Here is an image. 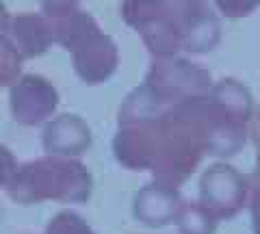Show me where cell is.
Masks as SVG:
<instances>
[{"mask_svg":"<svg viewBox=\"0 0 260 234\" xmlns=\"http://www.w3.org/2000/svg\"><path fill=\"white\" fill-rule=\"evenodd\" d=\"M215 5L225 18H243L256 9L260 0H215Z\"/></svg>","mask_w":260,"mask_h":234,"instance_id":"obj_3","label":"cell"},{"mask_svg":"<svg viewBox=\"0 0 260 234\" xmlns=\"http://www.w3.org/2000/svg\"><path fill=\"white\" fill-rule=\"evenodd\" d=\"M247 199L245 178L230 165H213L200 184V204L215 219H230L239 215Z\"/></svg>","mask_w":260,"mask_h":234,"instance_id":"obj_1","label":"cell"},{"mask_svg":"<svg viewBox=\"0 0 260 234\" xmlns=\"http://www.w3.org/2000/svg\"><path fill=\"white\" fill-rule=\"evenodd\" d=\"M172 3H182V0H172Z\"/></svg>","mask_w":260,"mask_h":234,"instance_id":"obj_7","label":"cell"},{"mask_svg":"<svg viewBox=\"0 0 260 234\" xmlns=\"http://www.w3.org/2000/svg\"><path fill=\"white\" fill-rule=\"evenodd\" d=\"M254 130H256V137H258V141H260V113H258V117H256V126H254Z\"/></svg>","mask_w":260,"mask_h":234,"instance_id":"obj_5","label":"cell"},{"mask_svg":"<svg viewBox=\"0 0 260 234\" xmlns=\"http://www.w3.org/2000/svg\"><path fill=\"white\" fill-rule=\"evenodd\" d=\"M251 219H254V234H260V184L251 193Z\"/></svg>","mask_w":260,"mask_h":234,"instance_id":"obj_4","label":"cell"},{"mask_svg":"<svg viewBox=\"0 0 260 234\" xmlns=\"http://www.w3.org/2000/svg\"><path fill=\"white\" fill-rule=\"evenodd\" d=\"M178 223H180L182 234H215L217 228V219L200 202H191V204L180 206Z\"/></svg>","mask_w":260,"mask_h":234,"instance_id":"obj_2","label":"cell"},{"mask_svg":"<svg viewBox=\"0 0 260 234\" xmlns=\"http://www.w3.org/2000/svg\"><path fill=\"white\" fill-rule=\"evenodd\" d=\"M258 172H260V148H258Z\"/></svg>","mask_w":260,"mask_h":234,"instance_id":"obj_6","label":"cell"}]
</instances>
